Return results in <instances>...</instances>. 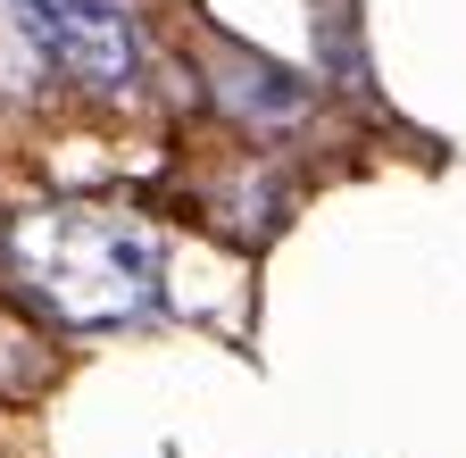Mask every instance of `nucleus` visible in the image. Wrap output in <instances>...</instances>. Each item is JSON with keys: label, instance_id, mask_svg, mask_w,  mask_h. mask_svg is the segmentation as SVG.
<instances>
[{"label": "nucleus", "instance_id": "obj_2", "mask_svg": "<svg viewBox=\"0 0 466 458\" xmlns=\"http://www.w3.org/2000/svg\"><path fill=\"white\" fill-rule=\"evenodd\" d=\"M25 25L76 84H92V92L134 84V25L116 0H25Z\"/></svg>", "mask_w": 466, "mask_h": 458}, {"label": "nucleus", "instance_id": "obj_1", "mask_svg": "<svg viewBox=\"0 0 466 458\" xmlns=\"http://www.w3.org/2000/svg\"><path fill=\"white\" fill-rule=\"evenodd\" d=\"M0 259L67 333L142 325L158 309V242L116 209H25Z\"/></svg>", "mask_w": 466, "mask_h": 458}, {"label": "nucleus", "instance_id": "obj_3", "mask_svg": "<svg viewBox=\"0 0 466 458\" xmlns=\"http://www.w3.org/2000/svg\"><path fill=\"white\" fill-rule=\"evenodd\" d=\"M208 92H217L225 117H242V126H300L309 117V84L291 67H275V59H258V50H242V42L208 50Z\"/></svg>", "mask_w": 466, "mask_h": 458}]
</instances>
